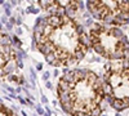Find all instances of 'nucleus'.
<instances>
[{
	"label": "nucleus",
	"mask_w": 129,
	"mask_h": 116,
	"mask_svg": "<svg viewBox=\"0 0 129 116\" xmlns=\"http://www.w3.org/2000/svg\"><path fill=\"white\" fill-rule=\"evenodd\" d=\"M89 47L101 57L119 62L129 58V40L120 28L95 23L88 32Z\"/></svg>",
	"instance_id": "obj_3"
},
{
	"label": "nucleus",
	"mask_w": 129,
	"mask_h": 116,
	"mask_svg": "<svg viewBox=\"0 0 129 116\" xmlns=\"http://www.w3.org/2000/svg\"><path fill=\"white\" fill-rule=\"evenodd\" d=\"M17 54L16 49L13 47V43L10 37L2 32V76L3 79L9 78L10 75H14L17 72Z\"/></svg>",
	"instance_id": "obj_6"
},
{
	"label": "nucleus",
	"mask_w": 129,
	"mask_h": 116,
	"mask_svg": "<svg viewBox=\"0 0 129 116\" xmlns=\"http://www.w3.org/2000/svg\"><path fill=\"white\" fill-rule=\"evenodd\" d=\"M103 87L106 98L117 111L129 108V62H112L105 67Z\"/></svg>",
	"instance_id": "obj_4"
},
{
	"label": "nucleus",
	"mask_w": 129,
	"mask_h": 116,
	"mask_svg": "<svg viewBox=\"0 0 129 116\" xmlns=\"http://www.w3.org/2000/svg\"><path fill=\"white\" fill-rule=\"evenodd\" d=\"M57 97L62 110L70 116H100L106 92L103 81L95 72L74 68L58 79Z\"/></svg>",
	"instance_id": "obj_2"
},
{
	"label": "nucleus",
	"mask_w": 129,
	"mask_h": 116,
	"mask_svg": "<svg viewBox=\"0 0 129 116\" xmlns=\"http://www.w3.org/2000/svg\"><path fill=\"white\" fill-rule=\"evenodd\" d=\"M90 14L107 26H123L129 22V2L92 0L87 3Z\"/></svg>",
	"instance_id": "obj_5"
},
{
	"label": "nucleus",
	"mask_w": 129,
	"mask_h": 116,
	"mask_svg": "<svg viewBox=\"0 0 129 116\" xmlns=\"http://www.w3.org/2000/svg\"><path fill=\"white\" fill-rule=\"evenodd\" d=\"M39 7L47 12V14H66L72 17V14H75L78 10L81 9V3L80 2H75V0H71V2H38Z\"/></svg>",
	"instance_id": "obj_7"
},
{
	"label": "nucleus",
	"mask_w": 129,
	"mask_h": 116,
	"mask_svg": "<svg viewBox=\"0 0 129 116\" xmlns=\"http://www.w3.org/2000/svg\"><path fill=\"white\" fill-rule=\"evenodd\" d=\"M34 45L56 67H67L80 62L88 52V35L72 17L47 14L34 26Z\"/></svg>",
	"instance_id": "obj_1"
},
{
	"label": "nucleus",
	"mask_w": 129,
	"mask_h": 116,
	"mask_svg": "<svg viewBox=\"0 0 129 116\" xmlns=\"http://www.w3.org/2000/svg\"><path fill=\"white\" fill-rule=\"evenodd\" d=\"M0 116H17L14 111H12L9 107H7L5 104L0 106Z\"/></svg>",
	"instance_id": "obj_8"
}]
</instances>
